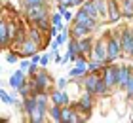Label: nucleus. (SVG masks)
I'll list each match as a JSON object with an SVG mask.
<instances>
[{"mask_svg": "<svg viewBox=\"0 0 133 123\" xmlns=\"http://www.w3.org/2000/svg\"><path fill=\"white\" fill-rule=\"evenodd\" d=\"M95 61H99V63H110L108 61V44H105V40H101L99 44H95Z\"/></svg>", "mask_w": 133, "mask_h": 123, "instance_id": "nucleus-1", "label": "nucleus"}, {"mask_svg": "<svg viewBox=\"0 0 133 123\" xmlns=\"http://www.w3.org/2000/svg\"><path fill=\"white\" fill-rule=\"evenodd\" d=\"M27 17L31 21H40L42 17H46L48 15V11L44 8V4H40V6H27Z\"/></svg>", "mask_w": 133, "mask_h": 123, "instance_id": "nucleus-2", "label": "nucleus"}, {"mask_svg": "<svg viewBox=\"0 0 133 123\" xmlns=\"http://www.w3.org/2000/svg\"><path fill=\"white\" fill-rule=\"evenodd\" d=\"M120 42H122L124 51L128 55H133V32H131V28H125L122 32V40Z\"/></svg>", "mask_w": 133, "mask_h": 123, "instance_id": "nucleus-3", "label": "nucleus"}, {"mask_svg": "<svg viewBox=\"0 0 133 123\" xmlns=\"http://www.w3.org/2000/svg\"><path fill=\"white\" fill-rule=\"evenodd\" d=\"M116 76H118V85H120V87H125L128 82H129V78H131L129 66H120V68L116 70Z\"/></svg>", "mask_w": 133, "mask_h": 123, "instance_id": "nucleus-4", "label": "nucleus"}, {"mask_svg": "<svg viewBox=\"0 0 133 123\" xmlns=\"http://www.w3.org/2000/svg\"><path fill=\"white\" fill-rule=\"evenodd\" d=\"M120 47H122V42H120V40L112 38L110 42H108V61H114V59L118 57Z\"/></svg>", "mask_w": 133, "mask_h": 123, "instance_id": "nucleus-5", "label": "nucleus"}, {"mask_svg": "<svg viewBox=\"0 0 133 123\" xmlns=\"http://www.w3.org/2000/svg\"><path fill=\"white\" fill-rule=\"evenodd\" d=\"M86 68H88L86 61H84V59H78V64H76V68H72V70L69 72V76H70V78H82L84 74H86Z\"/></svg>", "mask_w": 133, "mask_h": 123, "instance_id": "nucleus-6", "label": "nucleus"}, {"mask_svg": "<svg viewBox=\"0 0 133 123\" xmlns=\"http://www.w3.org/2000/svg\"><path fill=\"white\" fill-rule=\"evenodd\" d=\"M116 66L114 68H107L105 70V82H107V85L108 87H114V85H118V76H116Z\"/></svg>", "mask_w": 133, "mask_h": 123, "instance_id": "nucleus-7", "label": "nucleus"}, {"mask_svg": "<svg viewBox=\"0 0 133 123\" xmlns=\"http://www.w3.org/2000/svg\"><path fill=\"white\" fill-rule=\"evenodd\" d=\"M108 19L112 23H116L120 19V11H118V6H116V0H108Z\"/></svg>", "mask_w": 133, "mask_h": 123, "instance_id": "nucleus-8", "label": "nucleus"}, {"mask_svg": "<svg viewBox=\"0 0 133 123\" xmlns=\"http://www.w3.org/2000/svg\"><path fill=\"white\" fill-rule=\"evenodd\" d=\"M23 82H25V74H23V70L15 72L14 76L10 78V83H11V87H14V89H19L23 85Z\"/></svg>", "mask_w": 133, "mask_h": 123, "instance_id": "nucleus-9", "label": "nucleus"}, {"mask_svg": "<svg viewBox=\"0 0 133 123\" xmlns=\"http://www.w3.org/2000/svg\"><path fill=\"white\" fill-rule=\"evenodd\" d=\"M51 83V79H50V76H48V74H38V76H36V89H44V87H48V85Z\"/></svg>", "mask_w": 133, "mask_h": 123, "instance_id": "nucleus-10", "label": "nucleus"}, {"mask_svg": "<svg viewBox=\"0 0 133 123\" xmlns=\"http://www.w3.org/2000/svg\"><path fill=\"white\" fill-rule=\"evenodd\" d=\"M86 89L89 91V93H95V91H97V83H99V78L95 76V74H91V76L89 78H86Z\"/></svg>", "mask_w": 133, "mask_h": 123, "instance_id": "nucleus-11", "label": "nucleus"}, {"mask_svg": "<svg viewBox=\"0 0 133 123\" xmlns=\"http://www.w3.org/2000/svg\"><path fill=\"white\" fill-rule=\"evenodd\" d=\"M89 30H91V27H89L88 23H76L74 25V34L76 36H86Z\"/></svg>", "mask_w": 133, "mask_h": 123, "instance_id": "nucleus-12", "label": "nucleus"}, {"mask_svg": "<svg viewBox=\"0 0 133 123\" xmlns=\"http://www.w3.org/2000/svg\"><path fill=\"white\" fill-rule=\"evenodd\" d=\"M34 53H36V42L34 40L23 42V55H34Z\"/></svg>", "mask_w": 133, "mask_h": 123, "instance_id": "nucleus-13", "label": "nucleus"}, {"mask_svg": "<svg viewBox=\"0 0 133 123\" xmlns=\"http://www.w3.org/2000/svg\"><path fill=\"white\" fill-rule=\"evenodd\" d=\"M93 4L97 6V11H99V15L101 17H107V6H108V0H93Z\"/></svg>", "mask_w": 133, "mask_h": 123, "instance_id": "nucleus-14", "label": "nucleus"}, {"mask_svg": "<svg viewBox=\"0 0 133 123\" xmlns=\"http://www.w3.org/2000/svg\"><path fill=\"white\" fill-rule=\"evenodd\" d=\"M51 98H53L55 104H69V97H66L63 91H55V93L51 95Z\"/></svg>", "mask_w": 133, "mask_h": 123, "instance_id": "nucleus-15", "label": "nucleus"}, {"mask_svg": "<svg viewBox=\"0 0 133 123\" xmlns=\"http://www.w3.org/2000/svg\"><path fill=\"white\" fill-rule=\"evenodd\" d=\"M36 106H38V102H36V98H27L25 100V112L29 115H32L36 112Z\"/></svg>", "mask_w": 133, "mask_h": 123, "instance_id": "nucleus-16", "label": "nucleus"}, {"mask_svg": "<svg viewBox=\"0 0 133 123\" xmlns=\"http://www.w3.org/2000/svg\"><path fill=\"white\" fill-rule=\"evenodd\" d=\"M84 10L89 13V17H93V19H97L99 11H97V6H95L93 2H84Z\"/></svg>", "mask_w": 133, "mask_h": 123, "instance_id": "nucleus-17", "label": "nucleus"}, {"mask_svg": "<svg viewBox=\"0 0 133 123\" xmlns=\"http://www.w3.org/2000/svg\"><path fill=\"white\" fill-rule=\"evenodd\" d=\"M122 8H124V13L131 17L133 15V0H122Z\"/></svg>", "mask_w": 133, "mask_h": 123, "instance_id": "nucleus-18", "label": "nucleus"}, {"mask_svg": "<svg viewBox=\"0 0 133 123\" xmlns=\"http://www.w3.org/2000/svg\"><path fill=\"white\" fill-rule=\"evenodd\" d=\"M78 46H80V51H82V55H86V53H89V51H91V42H89L88 38H84L82 42H78Z\"/></svg>", "mask_w": 133, "mask_h": 123, "instance_id": "nucleus-19", "label": "nucleus"}, {"mask_svg": "<svg viewBox=\"0 0 133 123\" xmlns=\"http://www.w3.org/2000/svg\"><path fill=\"white\" fill-rule=\"evenodd\" d=\"M10 27L6 23H2V27H0V34H2V46H6L8 44V36H10V30H8Z\"/></svg>", "mask_w": 133, "mask_h": 123, "instance_id": "nucleus-20", "label": "nucleus"}, {"mask_svg": "<svg viewBox=\"0 0 133 123\" xmlns=\"http://www.w3.org/2000/svg\"><path fill=\"white\" fill-rule=\"evenodd\" d=\"M51 118L55 119V121H61V118H63V110L59 108V104H55V106L51 108Z\"/></svg>", "mask_w": 133, "mask_h": 123, "instance_id": "nucleus-21", "label": "nucleus"}, {"mask_svg": "<svg viewBox=\"0 0 133 123\" xmlns=\"http://www.w3.org/2000/svg\"><path fill=\"white\" fill-rule=\"evenodd\" d=\"M88 19H89V13H88V11L82 8V10L76 13V23H86Z\"/></svg>", "mask_w": 133, "mask_h": 123, "instance_id": "nucleus-22", "label": "nucleus"}, {"mask_svg": "<svg viewBox=\"0 0 133 123\" xmlns=\"http://www.w3.org/2000/svg\"><path fill=\"white\" fill-rule=\"evenodd\" d=\"M80 108H82V110H86V112H88L89 108H91V98H89V95H84V97H82V100H80Z\"/></svg>", "mask_w": 133, "mask_h": 123, "instance_id": "nucleus-23", "label": "nucleus"}, {"mask_svg": "<svg viewBox=\"0 0 133 123\" xmlns=\"http://www.w3.org/2000/svg\"><path fill=\"white\" fill-rule=\"evenodd\" d=\"M0 97H2V100H4L6 104H17V100H15L14 97H10L6 91H0Z\"/></svg>", "mask_w": 133, "mask_h": 123, "instance_id": "nucleus-24", "label": "nucleus"}, {"mask_svg": "<svg viewBox=\"0 0 133 123\" xmlns=\"http://www.w3.org/2000/svg\"><path fill=\"white\" fill-rule=\"evenodd\" d=\"M65 40H66V32H65V30H63V32H61V34H57V36H55V44H53L51 47H53V49H55L57 46H61V44H63V42H65Z\"/></svg>", "mask_w": 133, "mask_h": 123, "instance_id": "nucleus-25", "label": "nucleus"}, {"mask_svg": "<svg viewBox=\"0 0 133 123\" xmlns=\"http://www.w3.org/2000/svg\"><path fill=\"white\" fill-rule=\"evenodd\" d=\"M72 115H74V114H72L69 108H65V110H63V118H61V121H72Z\"/></svg>", "mask_w": 133, "mask_h": 123, "instance_id": "nucleus-26", "label": "nucleus"}, {"mask_svg": "<svg viewBox=\"0 0 133 123\" xmlns=\"http://www.w3.org/2000/svg\"><path fill=\"white\" fill-rule=\"evenodd\" d=\"M101 64H103V63H99V61H93V63H89V64H88V68L91 70V72H95V70H97Z\"/></svg>", "mask_w": 133, "mask_h": 123, "instance_id": "nucleus-27", "label": "nucleus"}, {"mask_svg": "<svg viewBox=\"0 0 133 123\" xmlns=\"http://www.w3.org/2000/svg\"><path fill=\"white\" fill-rule=\"evenodd\" d=\"M125 87H128V97H133V76L129 78V82H128Z\"/></svg>", "mask_w": 133, "mask_h": 123, "instance_id": "nucleus-28", "label": "nucleus"}, {"mask_svg": "<svg viewBox=\"0 0 133 123\" xmlns=\"http://www.w3.org/2000/svg\"><path fill=\"white\" fill-rule=\"evenodd\" d=\"M25 4L27 6H40V4H44V0H25Z\"/></svg>", "mask_w": 133, "mask_h": 123, "instance_id": "nucleus-29", "label": "nucleus"}, {"mask_svg": "<svg viewBox=\"0 0 133 123\" xmlns=\"http://www.w3.org/2000/svg\"><path fill=\"white\" fill-rule=\"evenodd\" d=\"M38 23V27H40V30H44V28H48V21H46V17H42L40 21H36Z\"/></svg>", "mask_w": 133, "mask_h": 123, "instance_id": "nucleus-30", "label": "nucleus"}, {"mask_svg": "<svg viewBox=\"0 0 133 123\" xmlns=\"http://www.w3.org/2000/svg\"><path fill=\"white\" fill-rule=\"evenodd\" d=\"M51 23H53V25H57V27H61V15H57V13H55V15L51 17Z\"/></svg>", "mask_w": 133, "mask_h": 123, "instance_id": "nucleus-31", "label": "nucleus"}, {"mask_svg": "<svg viewBox=\"0 0 133 123\" xmlns=\"http://www.w3.org/2000/svg\"><path fill=\"white\" fill-rule=\"evenodd\" d=\"M31 38L36 42V44H40V36H38V32H36V30H32V32H31Z\"/></svg>", "mask_w": 133, "mask_h": 123, "instance_id": "nucleus-32", "label": "nucleus"}, {"mask_svg": "<svg viewBox=\"0 0 133 123\" xmlns=\"http://www.w3.org/2000/svg\"><path fill=\"white\" fill-rule=\"evenodd\" d=\"M8 63H17V55L15 53H10L8 55Z\"/></svg>", "mask_w": 133, "mask_h": 123, "instance_id": "nucleus-33", "label": "nucleus"}, {"mask_svg": "<svg viewBox=\"0 0 133 123\" xmlns=\"http://www.w3.org/2000/svg\"><path fill=\"white\" fill-rule=\"evenodd\" d=\"M27 68H31V64H29V61H23L21 63V70H27Z\"/></svg>", "mask_w": 133, "mask_h": 123, "instance_id": "nucleus-34", "label": "nucleus"}, {"mask_svg": "<svg viewBox=\"0 0 133 123\" xmlns=\"http://www.w3.org/2000/svg\"><path fill=\"white\" fill-rule=\"evenodd\" d=\"M48 61H50V57H48V55H44V57H42V61H40V64H42V66H46V64H48Z\"/></svg>", "mask_w": 133, "mask_h": 123, "instance_id": "nucleus-35", "label": "nucleus"}, {"mask_svg": "<svg viewBox=\"0 0 133 123\" xmlns=\"http://www.w3.org/2000/svg\"><path fill=\"white\" fill-rule=\"evenodd\" d=\"M31 57H32V63H34V64H36V63H40V61H42V57H38L36 53H34V55H31Z\"/></svg>", "mask_w": 133, "mask_h": 123, "instance_id": "nucleus-36", "label": "nucleus"}, {"mask_svg": "<svg viewBox=\"0 0 133 123\" xmlns=\"http://www.w3.org/2000/svg\"><path fill=\"white\" fill-rule=\"evenodd\" d=\"M70 4L72 6H80V4H84V0H70Z\"/></svg>", "mask_w": 133, "mask_h": 123, "instance_id": "nucleus-37", "label": "nucleus"}, {"mask_svg": "<svg viewBox=\"0 0 133 123\" xmlns=\"http://www.w3.org/2000/svg\"><path fill=\"white\" fill-rule=\"evenodd\" d=\"M66 85V79H59V87H65Z\"/></svg>", "mask_w": 133, "mask_h": 123, "instance_id": "nucleus-38", "label": "nucleus"}, {"mask_svg": "<svg viewBox=\"0 0 133 123\" xmlns=\"http://www.w3.org/2000/svg\"><path fill=\"white\" fill-rule=\"evenodd\" d=\"M61 4H63V6H72V4H70V0H61Z\"/></svg>", "mask_w": 133, "mask_h": 123, "instance_id": "nucleus-39", "label": "nucleus"}]
</instances>
